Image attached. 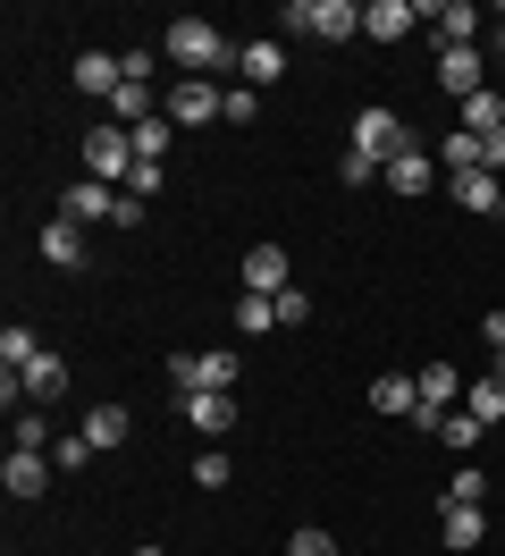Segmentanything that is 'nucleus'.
<instances>
[{
	"label": "nucleus",
	"instance_id": "nucleus-1",
	"mask_svg": "<svg viewBox=\"0 0 505 556\" xmlns=\"http://www.w3.org/2000/svg\"><path fill=\"white\" fill-rule=\"evenodd\" d=\"M161 51L177 60V76H219V68H236V42L211 26V17H177L161 35Z\"/></svg>",
	"mask_w": 505,
	"mask_h": 556
},
{
	"label": "nucleus",
	"instance_id": "nucleus-2",
	"mask_svg": "<svg viewBox=\"0 0 505 556\" xmlns=\"http://www.w3.org/2000/svg\"><path fill=\"white\" fill-rule=\"evenodd\" d=\"M287 35L354 42V35H363V9H354V0H287Z\"/></svg>",
	"mask_w": 505,
	"mask_h": 556
},
{
	"label": "nucleus",
	"instance_id": "nucleus-3",
	"mask_svg": "<svg viewBox=\"0 0 505 556\" xmlns=\"http://www.w3.org/2000/svg\"><path fill=\"white\" fill-rule=\"evenodd\" d=\"M127 169H135V136L127 127H85V177H101V186H127Z\"/></svg>",
	"mask_w": 505,
	"mask_h": 556
},
{
	"label": "nucleus",
	"instance_id": "nucleus-4",
	"mask_svg": "<svg viewBox=\"0 0 505 556\" xmlns=\"http://www.w3.org/2000/svg\"><path fill=\"white\" fill-rule=\"evenodd\" d=\"M219 102H228V85H211V76H177L161 93V118L168 127H202V118H219Z\"/></svg>",
	"mask_w": 505,
	"mask_h": 556
},
{
	"label": "nucleus",
	"instance_id": "nucleus-5",
	"mask_svg": "<svg viewBox=\"0 0 505 556\" xmlns=\"http://www.w3.org/2000/svg\"><path fill=\"white\" fill-rule=\"evenodd\" d=\"M413 143H421V136L404 127L396 110H379V102L354 110V152H370V161H396V152H413Z\"/></svg>",
	"mask_w": 505,
	"mask_h": 556
},
{
	"label": "nucleus",
	"instance_id": "nucleus-6",
	"mask_svg": "<svg viewBox=\"0 0 505 556\" xmlns=\"http://www.w3.org/2000/svg\"><path fill=\"white\" fill-rule=\"evenodd\" d=\"M168 388H211V396H236V354H168Z\"/></svg>",
	"mask_w": 505,
	"mask_h": 556
},
{
	"label": "nucleus",
	"instance_id": "nucleus-7",
	"mask_svg": "<svg viewBox=\"0 0 505 556\" xmlns=\"http://www.w3.org/2000/svg\"><path fill=\"white\" fill-rule=\"evenodd\" d=\"M421 17H430L438 51H471V35H480V9H471V0H430Z\"/></svg>",
	"mask_w": 505,
	"mask_h": 556
},
{
	"label": "nucleus",
	"instance_id": "nucleus-8",
	"mask_svg": "<svg viewBox=\"0 0 505 556\" xmlns=\"http://www.w3.org/2000/svg\"><path fill=\"white\" fill-rule=\"evenodd\" d=\"M51 472H60V464H51L42 447H9V464H0V489H9V497H42V489H51Z\"/></svg>",
	"mask_w": 505,
	"mask_h": 556
},
{
	"label": "nucleus",
	"instance_id": "nucleus-9",
	"mask_svg": "<svg viewBox=\"0 0 505 556\" xmlns=\"http://www.w3.org/2000/svg\"><path fill=\"white\" fill-rule=\"evenodd\" d=\"M287 244H244V295H287Z\"/></svg>",
	"mask_w": 505,
	"mask_h": 556
},
{
	"label": "nucleus",
	"instance_id": "nucleus-10",
	"mask_svg": "<svg viewBox=\"0 0 505 556\" xmlns=\"http://www.w3.org/2000/svg\"><path fill=\"white\" fill-rule=\"evenodd\" d=\"M60 219H76V228H85V219H118V186H101V177H76V186L60 194Z\"/></svg>",
	"mask_w": 505,
	"mask_h": 556
},
{
	"label": "nucleus",
	"instance_id": "nucleus-11",
	"mask_svg": "<svg viewBox=\"0 0 505 556\" xmlns=\"http://www.w3.org/2000/svg\"><path fill=\"white\" fill-rule=\"evenodd\" d=\"M177 414L194 421L202 439H228V430H236V396H211V388H186V396H177Z\"/></svg>",
	"mask_w": 505,
	"mask_h": 556
},
{
	"label": "nucleus",
	"instance_id": "nucleus-12",
	"mask_svg": "<svg viewBox=\"0 0 505 556\" xmlns=\"http://www.w3.org/2000/svg\"><path fill=\"white\" fill-rule=\"evenodd\" d=\"M438 85H446V93H489V60H480V42H471V51H438Z\"/></svg>",
	"mask_w": 505,
	"mask_h": 556
},
{
	"label": "nucleus",
	"instance_id": "nucleus-13",
	"mask_svg": "<svg viewBox=\"0 0 505 556\" xmlns=\"http://www.w3.org/2000/svg\"><path fill=\"white\" fill-rule=\"evenodd\" d=\"M236 76H244V85H253V93H262V85H278V76H287V42H236Z\"/></svg>",
	"mask_w": 505,
	"mask_h": 556
},
{
	"label": "nucleus",
	"instance_id": "nucleus-14",
	"mask_svg": "<svg viewBox=\"0 0 505 556\" xmlns=\"http://www.w3.org/2000/svg\"><path fill=\"white\" fill-rule=\"evenodd\" d=\"M413 26H421V9H413V0H363V35L370 42H404Z\"/></svg>",
	"mask_w": 505,
	"mask_h": 556
},
{
	"label": "nucleus",
	"instance_id": "nucleus-15",
	"mask_svg": "<svg viewBox=\"0 0 505 556\" xmlns=\"http://www.w3.org/2000/svg\"><path fill=\"white\" fill-rule=\"evenodd\" d=\"M17 380H26V405L42 414V405H60V396H67V363H60V354H34Z\"/></svg>",
	"mask_w": 505,
	"mask_h": 556
},
{
	"label": "nucleus",
	"instance_id": "nucleus-16",
	"mask_svg": "<svg viewBox=\"0 0 505 556\" xmlns=\"http://www.w3.org/2000/svg\"><path fill=\"white\" fill-rule=\"evenodd\" d=\"M85 439H93V455H118L135 439V414L127 405H93V414H85Z\"/></svg>",
	"mask_w": 505,
	"mask_h": 556
},
{
	"label": "nucleus",
	"instance_id": "nucleus-17",
	"mask_svg": "<svg viewBox=\"0 0 505 556\" xmlns=\"http://www.w3.org/2000/svg\"><path fill=\"white\" fill-rule=\"evenodd\" d=\"M370 414H396V421H413V414H421V388L404 380V371H379V380H370Z\"/></svg>",
	"mask_w": 505,
	"mask_h": 556
},
{
	"label": "nucleus",
	"instance_id": "nucleus-18",
	"mask_svg": "<svg viewBox=\"0 0 505 556\" xmlns=\"http://www.w3.org/2000/svg\"><path fill=\"white\" fill-rule=\"evenodd\" d=\"M388 186H396V194H430L438 186V152H421V143L396 152V161H388Z\"/></svg>",
	"mask_w": 505,
	"mask_h": 556
},
{
	"label": "nucleus",
	"instance_id": "nucleus-19",
	"mask_svg": "<svg viewBox=\"0 0 505 556\" xmlns=\"http://www.w3.org/2000/svg\"><path fill=\"white\" fill-rule=\"evenodd\" d=\"M455 203H464V211H489V219H505V177H497V169L455 177Z\"/></svg>",
	"mask_w": 505,
	"mask_h": 556
},
{
	"label": "nucleus",
	"instance_id": "nucleus-20",
	"mask_svg": "<svg viewBox=\"0 0 505 556\" xmlns=\"http://www.w3.org/2000/svg\"><path fill=\"white\" fill-rule=\"evenodd\" d=\"M42 262H51V270H85V228H76V219H51V228H42Z\"/></svg>",
	"mask_w": 505,
	"mask_h": 556
},
{
	"label": "nucleus",
	"instance_id": "nucleus-21",
	"mask_svg": "<svg viewBox=\"0 0 505 556\" xmlns=\"http://www.w3.org/2000/svg\"><path fill=\"white\" fill-rule=\"evenodd\" d=\"M438 540H446V548H480V540H489V515H480V506H438Z\"/></svg>",
	"mask_w": 505,
	"mask_h": 556
},
{
	"label": "nucleus",
	"instance_id": "nucleus-22",
	"mask_svg": "<svg viewBox=\"0 0 505 556\" xmlns=\"http://www.w3.org/2000/svg\"><path fill=\"white\" fill-rule=\"evenodd\" d=\"M430 439H438V447H455V455H471V447H480V439H489V421L455 405V414H438V421H430Z\"/></svg>",
	"mask_w": 505,
	"mask_h": 556
},
{
	"label": "nucleus",
	"instance_id": "nucleus-23",
	"mask_svg": "<svg viewBox=\"0 0 505 556\" xmlns=\"http://www.w3.org/2000/svg\"><path fill=\"white\" fill-rule=\"evenodd\" d=\"M76 85H85V93H101V102H110V93L127 85V68H118V51H85V60H76Z\"/></svg>",
	"mask_w": 505,
	"mask_h": 556
},
{
	"label": "nucleus",
	"instance_id": "nucleus-24",
	"mask_svg": "<svg viewBox=\"0 0 505 556\" xmlns=\"http://www.w3.org/2000/svg\"><path fill=\"white\" fill-rule=\"evenodd\" d=\"M497 127H505V93L489 85V93H471V102H464V136H480V143H489Z\"/></svg>",
	"mask_w": 505,
	"mask_h": 556
},
{
	"label": "nucleus",
	"instance_id": "nucleus-25",
	"mask_svg": "<svg viewBox=\"0 0 505 556\" xmlns=\"http://www.w3.org/2000/svg\"><path fill=\"white\" fill-rule=\"evenodd\" d=\"M143 118H161V110H152V85H118V93H110V127H143Z\"/></svg>",
	"mask_w": 505,
	"mask_h": 556
},
{
	"label": "nucleus",
	"instance_id": "nucleus-26",
	"mask_svg": "<svg viewBox=\"0 0 505 556\" xmlns=\"http://www.w3.org/2000/svg\"><path fill=\"white\" fill-rule=\"evenodd\" d=\"M464 414H480V421H505V380H497V371H480V380L464 388Z\"/></svg>",
	"mask_w": 505,
	"mask_h": 556
},
{
	"label": "nucleus",
	"instance_id": "nucleus-27",
	"mask_svg": "<svg viewBox=\"0 0 505 556\" xmlns=\"http://www.w3.org/2000/svg\"><path fill=\"white\" fill-rule=\"evenodd\" d=\"M34 354H42V338H34L26 320H9V329H0V371H26Z\"/></svg>",
	"mask_w": 505,
	"mask_h": 556
},
{
	"label": "nucleus",
	"instance_id": "nucleus-28",
	"mask_svg": "<svg viewBox=\"0 0 505 556\" xmlns=\"http://www.w3.org/2000/svg\"><path fill=\"white\" fill-rule=\"evenodd\" d=\"M236 329H244V338L278 329V295H236Z\"/></svg>",
	"mask_w": 505,
	"mask_h": 556
},
{
	"label": "nucleus",
	"instance_id": "nucleus-29",
	"mask_svg": "<svg viewBox=\"0 0 505 556\" xmlns=\"http://www.w3.org/2000/svg\"><path fill=\"white\" fill-rule=\"evenodd\" d=\"M480 497H489V472H471V464H464L446 489H438V506H480Z\"/></svg>",
	"mask_w": 505,
	"mask_h": 556
},
{
	"label": "nucleus",
	"instance_id": "nucleus-30",
	"mask_svg": "<svg viewBox=\"0 0 505 556\" xmlns=\"http://www.w3.org/2000/svg\"><path fill=\"white\" fill-rule=\"evenodd\" d=\"M127 136H135V161H161L177 127H168V118H143V127H127Z\"/></svg>",
	"mask_w": 505,
	"mask_h": 556
},
{
	"label": "nucleus",
	"instance_id": "nucleus-31",
	"mask_svg": "<svg viewBox=\"0 0 505 556\" xmlns=\"http://www.w3.org/2000/svg\"><path fill=\"white\" fill-rule=\"evenodd\" d=\"M161 186H168V169H161V161H135V169H127V186H118V194H135V203H152Z\"/></svg>",
	"mask_w": 505,
	"mask_h": 556
},
{
	"label": "nucleus",
	"instance_id": "nucleus-32",
	"mask_svg": "<svg viewBox=\"0 0 505 556\" xmlns=\"http://www.w3.org/2000/svg\"><path fill=\"white\" fill-rule=\"evenodd\" d=\"M219 118H228V127H253V118H262V93H253V85H228Z\"/></svg>",
	"mask_w": 505,
	"mask_h": 556
},
{
	"label": "nucleus",
	"instance_id": "nucleus-33",
	"mask_svg": "<svg viewBox=\"0 0 505 556\" xmlns=\"http://www.w3.org/2000/svg\"><path fill=\"white\" fill-rule=\"evenodd\" d=\"M287 556H337V540L320 522H303V531H287Z\"/></svg>",
	"mask_w": 505,
	"mask_h": 556
},
{
	"label": "nucleus",
	"instance_id": "nucleus-34",
	"mask_svg": "<svg viewBox=\"0 0 505 556\" xmlns=\"http://www.w3.org/2000/svg\"><path fill=\"white\" fill-rule=\"evenodd\" d=\"M17 447H42V455H51V447H60V430H51L42 414H17Z\"/></svg>",
	"mask_w": 505,
	"mask_h": 556
},
{
	"label": "nucleus",
	"instance_id": "nucleus-35",
	"mask_svg": "<svg viewBox=\"0 0 505 556\" xmlns=\"http://www.w3.org/2000/svg\"><path fill=\"white\" fill-rule=\"evenodd\" d=\"M303 320H312V295H303V287H287V295H278V329H303Z\"/></svg>",
	"mask_w": 505,
	"mask_h": 556
},
{
	"label": "nucleus",
	"instance_id": "nucleus-36",
	"mask_svg": "<svg viewBox=\"0 0 505 556\" xmlns=\"http://www.w3.org/2000/svg\"><path fill=\"white\" fill-rule=\"evenodd\" d=\"M85 455H93V439H85V430H67L60 447H51V464H60V472H76V464H85Z\"/></svg>",
	"mask_w": 505,
	"mask_h": 556
},
{
	"label": "nucleus",
	"instance_id": "nucleus-37",
	"mask_svg": "<svg viewBox=\"0 0 505 556\" xmlns=\"http://www.w3.org/2000/svg\"><path fill=\"white\" fill-rule=\"evenodd\" d=\"M194 489H228V455H219V447L194 455Z\"/></svg>",
	"mask_w": 505,
	"mask_h": 556
},
{
	"label": "nucleus",
	"instance_id": "nucleus-38",
	"mask_svg": "<svg viewBox=\"0 0 505 556\" xmlns=\"http://www.w3.org/2000/svg\"><path fill=\"white\" fill-rule=\"evenodd\" d=\"M480 338H489V354H497V346H505V313H489V320H480Z\"/></svg>",
	"mask_w": 505,
	"mask_h": 556
},
{
	"label": "nucleus",
	"instance_id": "nucleus-39",
	"mask_svg": "<svg viewBox=\"0 0 505 556\" xmlns=\"http://www.w3.org/2000/svg\"><path fill=\"white\" fill-rule=\"evenodd\" d=\"M489 169L505 177V127H497V136H489Z\"/></svg>",
	"mask_w": 505,
	"mask_h": 556
},
{
	"label": "nucleus",
	"instance_id": "nucleus-40",
	"mask_svg": "<svg viewBox=\"0 0 505 556\" xmlns=\"http://www.w3.org/2000/svg\"><path fill=\"white\" fill-rule=\"evenodd\" d=\"M489 371H497V380H505V346H497V354H489Z\"/></svg>",
	"mask_w": 505,
	"mask_h": 556
},
{
	"label": "nucleus",
	"instance_id": "nucleus-41",
	"mask_svg": "<svg viewBox=\"0 0 505 556\" xmlns=\"http://www.w3.org/2000/svg\"><path fill=\"white\" fill-rule=\"evenodd\" d=\"M135 556H161V548H135Z\"/></svg>",
	"mask_w": 505,
	"mask_h": 556
},
{
	"label": "nucleus",
	"instance_id": "nucleus-42",
	"mask_svg": "<svg viewBox=\"0 0 505 556\" xmlns=\"http://www.w3.org/2000/svg\"><path fill=\"white\" fill-rule=\"evenodd\" d=\"M497 17H505V9H497ZM497 42H505V26H497Z\"/></svg>",
	"mask_w": 505,
	"mask_h": 556
}]
</instances>
